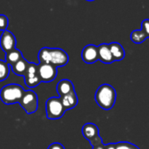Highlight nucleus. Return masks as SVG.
Listing matches in <instances>:
<instances>
[{
  "mask_svg": "<svg viewBox=\"0 0 149 149\" xmlns=\"http://www.w3.org/2000/svg\"><path fill=\"white\" fill-rule=\"evenodd\" d=\"M39 63L51 64L56 67H61L67 65L69 61L68 54L60 48L43 47L38 52Z\"/></svg>",
  "mask_w": 149,
  "mask_h": 149,
  "instance_id": "nucleus-1",
  "label": "nucleus"
},
{
  "mask_svg": "<svg viewBox=\"0 0 149 149\" xmlns=\"http://www.w3.org/2000/svg\"><path fill=\"white\" fill-rule=\"evenodd\" d=\"M116 91L109 84H103L95 93V100L98 106L104 110H110L116 102Z\"/></svg>",
  "mask_w": 149,
  "mask_h": 149,
  "instance_id": "nucleus-2",
  "label": "nucleus"
},
{
  "mask_svg": "<svg viewBox=\"0 0 149 149\" xmlns=\"http://www.w3.org/2000/svg\"><path fill=\"white\" fill-rule=\"evenodd\" d=\"M25 91L17 84H9L4 86L0 91V100L6 105L16 104L21 101Z\"/></svg>",
  "mask_w": 149,
  "mask_h": 149,
  "instance_id": "nucleus-3",
  "label": "nucleus"
},
{
  "mask_svg": "<svg viewBox=\"0 0 149 149\" xmlns=\"http://www.w3.org/2000/svg\"><path fill=\"white\" fill-rule=\"evenodd\" d=\"M65 109L60 97H52L46 100L45 103V112L46 117L50 120L60 119L65 112Z\"/></svg>",
  "mask_w": 149,
  "mask_h": 149,
  "instance_id": "nucleus-4",
  "label": "nucleus"
},
{
  "mask_svg": "<svg viewBox=\"0 0 149 149\" xmlns=\"http://www.w3.org/2000/svg\"><path fill=\"white\" fill-rule=\"evenodd\" d=\"M19 104L27 114L34 113L38 107V100L37 93L31 90L25 91Z\"/></svg>",
  "mask_w": 149,
  "mask_h": 149,
  "instance_id": "nucleus-5",
  "label": "nucleus"
},
{
  "mask_svg": "<svg viewBox=\"0 0 149 149\" xmlns=\"http://www.w3.org/2000/svg\"><path fill=\"white\" fill-rule=\"evenodd\" d=\"M24 78V84L29 88H34L37 87L40 83V78L38 75V65L34 63H29L27 71Z\"/></svg>",
  "mask_w": 149,
  "mask_h": 149,
  "instance_id": "nucleus-6",
  "label": "nucleus"
},
{
  "mask_svg": "<svg viewBox=\"0 0 149 149\" xmlns=\"http://www.w3.org/2000/svg\"><path fill=\"white\" fill-rule=\"evenodd\" d=\"M58 74L57 67L51 64L39 63L38 64V75L41 82L49 83L53 81Z\"/></svg>",
  "mask_w": 149,
  "mask_h": 149,
  "instance_id": "nucleus-7",
  "label": "nucleus"
},
{
  "mask_svg": "<svg viewBox=\"0 0 149 149\" xmlns=\"http://www.w3.org/2000/svg\"><path fill=\"white\" fill-rule=\"evenodd\" d=\"M17 45V39L15 35L8 31L5 30L2 32L0 37V47L5 52H9L16 48Z\"/></svg>",
  "mask_w": 149,
  "mask_h": 149,
  "instance_id": "nucleus-8",
  "label": "nucleus"
},
{
  "mask_svg": "<svg viewBox=\"0 0 149 149\" xmlns=\"http://www.w3.org/2000/svg\"><path fill=\"white\" fill-rule=\"evenodd\" d=\"M81 58L86 64H93L99 60L98 46L94 45H87L84 47L81 52Z\"/></svg>",
  "mask_w": 149,
  "mask_h": 149,
  "instance_id": "nucleus-9",
  "label": "nucleus"
},
{
  "mask_svg": "<svg viewBox=\"0 0 149 149\" xmlns=\"http://www.w3.org/2000/svg\"><path fill=\"white\" fill-rule=\"evenodd\" d=\"M98 54L99 60L104 64H111L114 62L109 45L107 44H101L98 46Z\"/></svg>",
  "mask_w": 149,
  "mask_h": 149,
  "instance_id": "nucleus-10",
  "label": "nucleus"
},
{
  "mask_svg": "<svg viewBox=\"0 0 149 149\" xmlns=\"http://www.w3.org/2000/svg\"><path fill=\"white\" fill-rule=\"evenodd\" d=\"M74 86L72 82L69 79H62L60 80L57 85V92L59 95V97H63L66 94H69L72 92H74Z\"/></svg>",
  "mask_w": 149,
  "mask_h": 149,
  "instance_id": "nucleus-11",
  "label": "nucleus"
},
{
  "mask_svg": "<svg viewBox=\"0 0 149 149\" xmlns=\"http://www.w3.org/2000/svg\"><path fill=\"white\" fill-rule=\"evenodd\" d=\"M82 134L83 136L88 140L89 141L99 136V128L93 123H86L82 127Z\"/></svg>",
  "mask_w": 149,
  "mask_h": 149,
  "instance_id": "nucleus-12",
  "label": "nucleus"
},
{
  "mask_svg": "<svg viewBox=\"0 0 149 149\" xmlns=\"http://www.w3.org/2000/svg\"><path fill=\"white\" fill-rule=\"evenodd\" d=\"M60 98H61L63 106L66 111L76 107V106L78 105V102H79L78 96H77L75 91L69 94H66L63 97H60Z\"/></svg>",
  "mask_w": 149,
  "mask_h": 149,
  "instance_id": "nucleus-13",
  "label": "nucleus"
},
{
  "mask_svg": "<svg viewBox=\"0 0 149 149\" xmlns=\"http://www.w3.org/2000/svg\"><path fill=\"white\" fill-rule=\"evenodd\" d=\"M109 47L114 61H120L125 58V50L120 43H111L109 44Z\"/></svg>",
  "mask_w": 149,
  "mask_h": 149,
  "instance_id": "nucleus-14",
  "label": "nucleus"
},
{
  "mask_svg": "<svg viewBox=\"0 0 149 149\" xmlns=\"http://www.w3.org/2000/svg\"><path fill=\"white\" fill-rule=\"evenodd\" d=\"M29 63L30 62H28L25 58H23L22 59H20L16 64H14L13 65L10 66L11 71L13 72L14 74H16L17 76H23L24 77L26 73Z\"/></svg>",
  "mask_w": 149,
  "mask_h": 149,
  "instance_id": "nucleus-15",
  "label": "nucleus"
},
{
  "mask_svg": "<svg viewBox=\"0 0 149 149\" xmlns=\"http://www.w3.org/2000/svg\"><path fill=\"white\" fill-rule=\"evenodd\" d=\"M23 58L24 57H23L22 52L19 50H17V48L5 53V61L10 66L13 65L14 64H16L17 61H19Z\"/></svg>",
  "mask_w": 149,
  "mask_h": 149,
  "instance_id": "nucleus-16",
  "label": "nucleus"
},
{
  "mask_svg": "<svg viewBox=\"0 0 149 149\" xmlns=\"http://www.w3.org/2000/svg\"><path fill=\"white\" fill-rule=\"evenodd\" d=\"M146 38H148V37L141 29L133 31L131 33V40L135 44H141L146 40Z\"/></svg>",
  "mask_w": 149,
  "mask_h": 149,
  "instance_id": "nucleus-17",
  "label": "nucleus"
},
{
  "mask_svg": "<svg viewBox=\"0 0 149 149\" xmlns=\"http://www.w3.org/2000/svg\"><path fill=\"white\" fill-rule=\"evenodd\" d=\"M10 66L6 63L5 60L0 59V82L5 80L10 74Z\"/></svg>",
  "mask_w": 149,
  "mask_h": 149,
  "instance_id": "nucleus-18",
  "label": "nucleus"
},
{
  "mask_svg": "<svg viewBox=\"0 0 149 149\" xmlns=\"http://www.w3.org/2000/svg\"><path fill=\"white\" fill-rule=\"evenodd\" d=\"M116 149H140L137 146L130 143V142H119L116 143Z\"/></svg>",
  "mask_w": 149,
  "mask_h": 149,
  "instance_id": "nucleus-19",
  "label": "nucleus"
},
{
  "mask_svg": "<svg viewBox=\"0 0 149 149\" xmlns=\"http://www.w3.org/2000/svg\"><path fill=\"white\" fill-rule=\"evenodd\" d=\"M8 25H9V18L3 14H0V31H3L7 30Z\"/></svg>",
  "mask_w": 149,
  "mask_h": 149,
  "instance_id": "nucleus-20",
  "label": "nucleus"
},
{
  "mask_svg": "<svg viewBox=\"0 0 149 149\" xmlns=\"http://www.w3.org/2000/svg\"><path fill=\"white\" fill-rule=\"evenodd\" d=\"M141 30L145 32L147 37L149 38V19H144L141 22Z\"/></svg>",
  "mask_w": 149,
  "mask_h": 149,
  "instance_id": "nucleus-21",
  "label": "nucleus"
},
{
  "mask_svg": "<svg viewBox=\"0 0 149 149\" xmlns=\"http://www.w3.org/2000/svg\"><path fill=\"white\" fill-rule=\"evenodd\" d=\"M89 142H90V144L92 145L93 148V147H96V146H99V145H100V144H103V141H102V139H101V137H100V135L97 136V137H95L94 139H93V140L90 141Z\"/></svg>",
  "mask_w": 149,
  "mask_h": 149,
  "instance_id": "nucleus-22",
  "label": "nucleus"
},
{
  "mask_svg": "<svg viewBox=\"0 0 149 149\" xmlns=\"http://www.w3.org/2000/svg\"><path fill=\"white\" fill-rule=\"evenodd\" d=\"M47 149H65V147L62 144H60V143L55 142V143L51 144Z\"/></svg>",
  "mask_w": 149,
  "mask_h": 149,
  "instance_id": "nucleus-23",
  "label": "nucleus"
},
{
  "mask_svg": "<svg viewBox=\"0 0 149 149\" xmlns=\"http://www.w3.org/2000/svg\"><path fill=\"white\" fill-rule=\"evenodd\" d=\"M106 148L107 149H116V145L113 143H110L106 145Z\"/></svg>",
  "mask_w": 149,
  "mask_h": 149,
  "instance_id": "nucleus-24",
  "label": "nucleus"
},
{
  "mask_svg": "<svg viewBox=\"0 0 149 149\" xmlns=\"http://www.w3.org/2000/svg\"><path fill=\"white\" fill-rule=\"evenodd\" d=\"M93 149H107V148H106V145H104V144H100V145H99V146L93 147Z\"/></svg>",
  "mask_w": 149,
  "mask_h": 149,
  "instance_id": "nucleus-25",
  "label": "nucleus"
},
{
  "mask_svg": "<svg viewBox=\"0 0 149 149\" xmlns=\"http://www.w3.org/2000/svg\"><path fill=\"white\" fill-rule=\"evenodd\" d=\"M86 1H94V0H86Z\"/></svg>",
  "mask_w": 149,
  "mask_h": 149,
  "instance_id": "nucleus-26",
  "label": "nucleus"
}]
</instances>
